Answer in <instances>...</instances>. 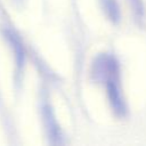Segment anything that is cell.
Listing matches in <instances>:
<instances>
[{"mask_svg":"<svg viewBox=\"0 0 146 146\" xmlns=\"http://www.w3.org/2000/svg\"><path fill=\"white\" fill-rule=\"evenodd\" d=\"M117 73H119L117 63L111 56H100L95 62L94 74L98 76L100 80L106 81L108 98L111 100L114 111H116L119 114H123L125 112V107L119 90Z\"/></svg>","mask_w":146,"mask_h":146,"instance_id":"cell-1","label":"cell"},{"mask_svg":"<svg viewBox=\"0 0 146 146\" xmlns=\"http://www.w3.org/2000/svg\"><path fill=\"white\" fill-rule=\"evenodd\" d=\"M102 3H103V8L106 11L107 16L112 21L117 22L120 18V11H119L116 1L115 0H102Z\"/></svg>","mask_w":146,"mask_h":146,"instance_id":"cell-2","label":"cell"},{"mask_svg":"<svg viewBox=\"0 0 146 146\" xmlns=\"http://www.w3.org/2000/svg\"><path fill=\"white\" fill-rule=\"evenodd\" d=\"M132 10L135 13V16L138 18H141L144 15V7H143V2L141 0H130Z\"/></svg>","mask_w":146,"mask_h":146,"instance_id":"cell-3","label":"cell"}]
</instances>
